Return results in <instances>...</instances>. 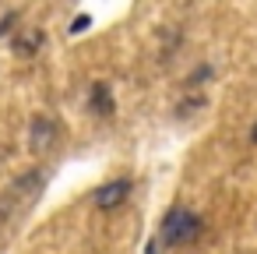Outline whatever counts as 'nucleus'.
I'll use <instances>...</instances> for the list:
<instances>
[{
  "label": "nucleus",
  "mask_w": 257,
  "mask_h": 254,
  "mask_svg": "<svg viewBox=\"0 0 257 254\" xmlns=\"http://www.w3.org/2000/svg\"><path fill=\"white\" fill-rule=\"evenodd\" d=\"M201 106H204V96H187V99H180V103H176V120H187V117H194Z\"/></svg>",
  "instance_id": "nucleus-9"
},
{
  "label": "nucleus",
  "mask_w": 257,
  "mask_h": 254,
  "mask_svg": "<svg viewBox=\"0 0 257 254\" xmlns=\"http://www.w3.org/2000/svg\"><path fill=\"white\" fill-rule=\"evenodd\" d=\"M18 22H22V11L18 8L4 11V18H0V39H15L18 36Z\"/></svg>",
  "instance_id": "nucleus-8"
},
{
  "label": "nucleus",
  "mask_w": 257,
  "mask_h": 254,
  "mask_svg": "<svg viewBox=\"0 0 257 254\" xmlns=\"http://www.w3.org/2000/svg\"><path fill=\"white\" fill-rule=\"evenodd\" d=\"M57 138H60V124L46 113H36L32 124H29V148L32 152H50L57 145Z\"/></svg>",
  "instance_id": "nucleus-3"
},
{
  "label": "nucleus",
  "mask_w": 257,
  "mask_h": 254,
  "mask_svg": "<svg viewBox=\"0 0 257 254\" xmlns=\"http://www.w3.org/2000/svg\"><path fill=\"white\" fill-rule=\"evenodd\" d=\"M131 191H134V180H131V177H113V180L99 184L88 198H92V205H95L99 212H109V208H120V205L131 198Z\"/></svg>",
  "instance_id": "nucleus-2"
},
{
  "label": "nucleus",
  "mask_w": 257,
  "mask_h": 254,
  "mask_svg": "<svg viewBox=\"0 0 257 254\" xmlns=\"http://www.w3.org/2000/svg\"><path fill=\"white\" fill-rule=\"evenodd\" d=\"M211 78H215V67H211L208 60H201V64L183 78V89H187V92H194V89H201V85H204V81H211Z\"/></svg>",
  "instance_id": "nucleus-7"
},
{
  "label": "nucleus",
  "mask_w": 257,
  "mask_h": 254,
  "mask_svg": "<svg viewBox=\"0 0 257 254\" xmlns=\"http://www.w3.org/2000/svg\"><path fill=\"white\" fill-rule=\"evenodd\" d=\"M88 113L92 117H113L116 113V103H113V89L109 81H92L88 85V99H85Z\"/></svg>",
  "instance_id": "nucleus-4"
},
{
  "label": "nucleus",
  "mask_w": 257,
  "mask_h": 254,
  "mask_svg": "<svg viewBox=\"0 0 257 254\" xmlns=\"http://www.w3.org/2000/svg\"><path fill=\"white\" fill-rule=\"evenodd\" d=\"M204 233V219L197 212H190L187 205H173L162 222H159V247H187Z\"/></svg>",
  "instance_id": "nucleus-1"
},
{
  "label": "nucleus",
  "mask_w": 257,
  "mask_h": 254,
  "mask_svg": "<svg viewBox=\"0 0 257 254\" xmlns=\"http://www.w3.org/2000/svg\"><path fill=\"white\" fill-rule=\"evenodd\" d=\"M43 170H29V173H22L15 184H11V194L8 198H36L39 191H43Z\"/></svg>",
  "instance_id": "nucleus-6"
},
{
  "label": "nucleus",
  "mask_w": 257,
  "mask_h": 254,
  "mask_svg": "<svg viewBox=\"0 0 257 254\" xmlns=\"http://www.w3.org/2000/svg\"><path fill=\"white\" fill-rule=\"evenodd\" d=\"M43 43H46L43 29H18V36L11 39V53L15 57H36L43 50Z\"/></svg>",
  "instance_id": "nucleus-5"
},
{
  "label": "nucleus",
  "mask_w": 257,
  "mask_h": 254,
  "mask_svg": "<svg viewBox=\"0 0 257 254\" xmlns=\"http://www.w3.org/2000/svg\"><path fill=\"white\" fill-rule=\"evenodd\" d=\"M246 141H250V145H253V148H257V120H253V124H250V134H246Z\"/></svg>",
  "instance_id": "nucleus-11"
},
{
  "label": "nucleus",
  "mask_w": 257,
  "mask_h": 254,
  "mask_svg": "<svg viewBox=\"0 0 257 254\" xmlns=\"http://www.w3.org/2000/svg\"><path fill=\"white\" fill-rule=\"evenodd\" d=\"M88 29H92V15H78L67 32H71V36H81V32H88Z\"/></svg>",
  "instance_id": "nucleus-10"
}]
</instances>
